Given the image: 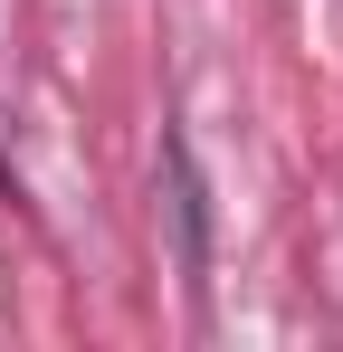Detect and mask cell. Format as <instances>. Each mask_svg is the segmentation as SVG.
I'll list each match as a JSON object with an SVG mask.
<instances>
[{
  "label": "cell",
  "instance_id": "6da1fadb",
  "mask_svg": "<svg viewBox=\"0 0 343 352\" xmlns=\"http://www.w3.org/2000/svg\"><path fill=\"white\" fill-rule=\"evenodd\" d=\"M0 181H10V162H0Z\"/></svg>",
  "mask_w": 343,
  "mask_h": 352
}]
</instances>
